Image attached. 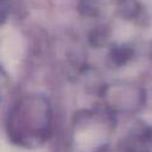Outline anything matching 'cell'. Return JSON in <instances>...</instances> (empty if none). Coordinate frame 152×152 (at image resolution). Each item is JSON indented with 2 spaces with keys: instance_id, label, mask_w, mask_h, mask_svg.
<instances>
[{
  "instance_id": "cell-1",
  "label": "cell",
  "mask_w": 152,
  "mask_h": 152,
  "mask_svg": "<svg viewBox=\"0 0 152 152\" xmlns=\"http://www.w3.org/2000/svg\"><path fill=\"white\" fill-rule=\"evenodd\" d=\"M0 51L4 63H6L7 65H14L21 52V43L19 38L13 32L7 34L2 42Z\"/></svg>"
}]
</instances>
